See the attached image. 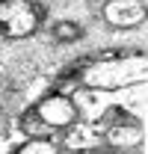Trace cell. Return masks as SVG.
<instances>
[{
	"mask_svg": "<svg viewBox=\"0 0 148 154\" xmlns=\"http://www.w3.org/2000/svg\"><path fill=\"white\" fill-rule=\"evenodd\" d=\"M42 24V9L33 0H0V33L9 38H24Z\"/></svg>",
	"mask_w": 148,
	"mask_h": 154,
	"instance_id": "1",
	"label": "cell"
},
{
	"mask_svg": "<svg viewBox=\"0 0 148 154\" xmlns=\"http://www.w3.org/2000/svg\"><path fill=\"white\" fill-rule=\"evenodd\" d=\"M18 154H59V148H56L51 139H30Z\"/></svg>",
	"mask_w": 148,
	"mask_h": 154,
	"instance_id": "7",
	"label": "cell"
},
{
	"mask_svg": "<svg viewBox=\"0 0 148 154\" xmlns=\"http://www.w3.org/2000/svg\"><path fill=\"white\" fill-rule=\"evenodd\" d=\"M142 68H145V59L136 57V62L130 59H110L104 65H92L83 83H92V86H128L133 80H142Z\"/></svg>",
	"mask_w": 148,
	"mask_h": 154,
	"instance_id": "2",
	"label": "cell"
},
{
	"mask_svg": "<svg viewBox=\"0 0 148 154\" xmlns=\"http://www.w3.org/2000/svg\"><path fill=\"white\" fill-rule=\"evenodd\" d=\"M104 131H107V122H95V125H86V128H77L71 136H68V148H92V145H98V139L104 136Z\"/></svg>",
	"mask_w": 148,
	"mask_h": 154,
	"instance_id": "5",
	"label": "cell"
},
{
	"mask_svg": "<svg viewBox=\"0 0 148 154\" xmlns=\"http://www.w3.org/2000/svg\"><path fill=\"white\" fill-rule=\"evenodd\" d=\"M104 136L113 145H136L142 134H139V128H130V122H119V125H110L104 131Z\"/></svg>",
	"mask_w": 148,
	"mask_h": 154,
	"instance_id": "6",
	"label": "cell"
},
{
	"mask_svg": "<svg viewBox=\"0 0 148 154\" xmlns=\"http://www.w3.org/2000/svg\"><path fill=\"white\" fill-rule=\"evenodd\" d=\"M104 18L113 27H133L145 18V3L142 0H110L104 6Z\"/></svg>",
	"mask_w": 148,
	"mask_h": 154,
	"instance_id": "4",
	"label": "cell"
},
{
	"mask_svg": "<svg viewBox=\"0 0 148 154\" xmlns=\"http://www.w3.org/2000/svg\"><path fill=\"white\" fill-rule=\"evenodd\" d=\"M74 36H80V30L71 27V24H59L56 27V38H74Z\"/></svg>",
	"mask_w": 148,
	"mask_h": 154,
	"instance_id": "8",
	"label": "cell"
},
{
	"mask_svg": "<svg viewBox=\"0 0 148 154\" xmlns=\"http://www.w3.org/2000/svg\"><path fill=\"white\" fill-rule=\"evenodd\" d=\"M36 113L48 128H68L77 119V107H74L71 98H65V95H51L39 104Z\"/></svg>",
	"mask_w": 148,
	"mask_h": 154,
	"instance_id": "3",
	"label": "cell"
}]
</instances>
